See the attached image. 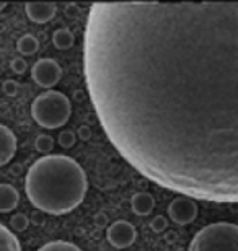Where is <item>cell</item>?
<instances>
[{
	"label": "cell",
	"instance_id": "4",
	"mask_svg": "<svg viewBox=\"0 0 238 251\" xmlns=\"http://www.w3.org/2000/svg\"><path fill=\"white\" fill-rule=\"evenodd\" d=\"M189 251H238V225L214 222L192 238Z\"/></svg>",
	"mask_w": 238,
	"mask_h": 251
},
{
	"label": "cell",
	"instance_id": "18",
	"mask_svg": "<svg viewBox=\"0 0 238 251\" xmlns=\"http://www.w3.org/2000/svg\"><path fill=\"white\" fill-rule=\"evenodd\" d=\"M59 144L62 145V147H65V149L74 147V144H75V134L70 132V130H64V132H60V135H59Z\"/></svg>",
	"mask_w": 238,
	"mask_h": 251
},
{
	"label": "cell",
	"instance_id": "20",
	"mask_svg": "<svg viewBox=\"0 0 238 251\" xmlns=\"http://www.w3.org/2000/svg\"><path fill=\"white\" fill-rule=\"evenodd\" d=\"M12 64H13V70L18 74H22L23 70L26 69V64H25V61H22V59H15Z\"/></svg>",
	"mask_w": 238,
	"mask_h": 251
},
{
	"label": "cell",
	"instance_id": "22",
	"mask_svg": "<svg viewBox=\"0 0 238 251\" xmlns=\"http://www.w3.org/2000/svg\"><path fill=\"white\" fill-rule=\"evenodd\" d=\"M80 135H82V137H83V135H85V137H88V135H90L88 129H87V127H82V129H80Z\"/></svg>",
	"mask_w": 238,
	"mask_h": 251
},
{
	"label": "cell",
	"instance_id": "23",
	"mask_svg": "<svg viewBox=\"0 0 238 251\" xmlns=\"http://www.w3.org/2000/svg\"><path fill=\"white\" fill-rule=\"evenodd\" d=\"M5 7H7V3H0V12H2Z\"/></svg>",
	"mask_w": 238,
	"mask_h": 251
},
{
	"label": "cell",
	"instance_id": "11",
	"mask_svg": "<svg viewBox=\"0 0 238 251\" xmlns=\"http://www.w3.org/2000/svg\"><path fill=\"white\" fill-rule=\"evenodd\" d=\"M131 207H132L134 214L137 215H149L155 207V199L152 198L149 193H135L131 199Z\"/></svg>",
	"mask_w": 238,
	"mask_h": 251
},
{
	"label": "cell",
	"instance_id": "6",
	"mask_svg": "<svg viewBox=\"0 0 238 251\" xmlns=\"http://www.w3.org/2000/svg\"><path fill=\"white\" fill-rule=\"evenodd\" d=\"M106 238L114 248L124 250L132 247L137 240V230L128 220H116L106 230Z\"/></svg>",
	"mask_w": 238,
	"mask_h": 251
},
{
	"label": "cell",
	"instance_id": "14",
	"mask_svg": "<svg viewBox=\"0 0 238 251\" xmlns=\"http://www.w3.org/2000/svg\"><path fill=\"white\" fill-rule=\"evenodd\" d=\"M53 43L54 46L60 49V51H65V49L72 48L74 44V34L69 31V29H57L53 34Z\"/></svg>",
	"mask_w": 238,
	"mask_h": 251
},
{
	"label": "cell",
	"instance_id": "3",
	"mask_svg": "<svg viewBox=\"0 0 238 251\" xmlns=\"http://www.w3.org/2000/svg\"><path fill=\"white\" fill-rule=\"evenodd\" d=\"M72 114V104L67 95L57 90H48L34 98L31 116L44 129H59L67 124Z\"/></svg>",
	"mask_w": 238,
	"mask_h": 251
},
{
	"label": "cell",
	"instance_id": "16",
	"mask_svg": "<svg viewBox=\"0 0 238 251\" xmlns=\"http://www.w3.org/2000/svg\"><path fill=\"white\" fill-rule=\"evenodd\" d=\"M53 147H54V139L51 137V135L43 134L36 139V149L41 153H49L51 150H53Z\"/></svg>",
	"mask_w": 238,
	"mask_h": 251
},
{
	"label": "cell",
	"instance_id": "7",
	"mask_svg": "<svg viewBox=\"0 0 238 251\" xmlns=\"http://www.w3.org/2000/svg\"><path fill=\"white\" fill-rule=\"evenodd\" d=\"M168 215L173 222L180 225H188L194 222L197 217V204L194 199L178 196L168 205Z\"/></svg>",
	"mask_w": 238,
	"mask_h": 251
},
{
	"label": "cell",
	"instance_id": "21",
	"mask_svg": "<svg viewBox=\"0 0 238 251\" xmlns=\"http://www.w3.org/2000/svg\"><path fill=\"white\" fill-rule=\"evenodd\" d=\"M5 88H7V93H8V95H15L17 85H15V83H7V85H5Z\"/></svg>",
	"mask_w": 238,
	"mask_h": 251
},
{
	"label": "cell",
	"instance_id": "2",
	"mask_svg": "<svg viewBox=\"0 0 238 251\" xmlns=\"http://www.w3.org/2000/svg\"><path fill=\"white\" fill-rule=\"evenodd\" d=\"M25 189L36 209L51 215H64L83 202L88 178L85 170L67 155H44L29 167Z\"/></svg>",
	"mask_w": 238,
	"mask_h": 251
},
{
	"label": "cell",
	"instance_id": "1",
	"mask_svg": "<svg viewBox=\"0 0 238 251\" xmlns=\"http://www.w3.org/2000/svg\"><path fill=\"white\" fill-rule=\"evenodd\" d=\"M83 67L126 162L186 198L238 202V3H95Z\"/></svg>",
	"mask_w": 238,
	"mask_h": 251
},
{
	"label": "cell",
	"instance_id": "19",
	"mask_svg": "<svg viewBox=\"0 0 238 251\" xmlns=\"http://www.w3.org/2000/svg\"><path fill=\"white\" fill-rule=\"evenodd\" d=\"M166 219L165 217H161V215H157V217H154V220L150 222V227L154 232L157 233H160V232H163V230L166 228Z\"/></svg>",
	"mask_w": 238,
	"mask_h": 251
},
{
	"label": "cell",
	"instance_id": "10",
	"mask_svg": "<svg viewBox=\"0 0 238 251\" xmlns=\"http://www.w3.org/2000/svg\"><path fill=\"white\" fill-rule=\"evenodd\" d=\"M18 201H20V194L12 184L7 183L0 184V212L2 214L12 212L13 209H17Z\"/></svg>",
	"mask_w": 238,
	"mask_h": 251
},
{
	"label": "cell",
	"instance_id": "8",
	"mask_svg": "<svg viewBox=\"0 0 238 251\" xmlns=\"http://www.w3.org/2000/svg\"><path fill=\"white\" fill-rule=\"evenodd\" d=\"M17 153V137L7 126L0 124V167L12 162Z\"/></svg>",
	"mask_w": 238,
	"mask_h": 251
},
{
	"label": "cell",
	"instance_id": "17",
	"mask_svg": "<svg viewBox=\"0 0 238 251\" xmlns=\"http://www.w3.org/2000/svg\"><path fill=\"white\" fill-rule=\"evenodd\" d=\"M28 217L23 214H15L12 217V227L13 230H17V232H23V230L28 228Z\"/></svg>",
	"mask_w": 238,
	"mask_h": 251
},
{
	"label": "cell",
	"instance_id": "12",
	"mask_svg": "<svg viewBox=\"0 0 238 251\" xmlns=\"http://www.w3.org/2000/svg\"><path fill=\"white\" fill-rule=\"evenodd\" d=\"M0 251H22L18 238L3 224H0Z\"/></svg>",
	"mask_w": 238,
	"mask_h": 251
},
{
	"label": "cell",
	"instance_id": "5",
	"mask_svg": "<svg viewBox=\"0 0 238 251\" xmlns=\"http://www.w3.org/2000/svg\"><path fill=\"white\" fill-rule=\"evenodd\" d=\"M31 77L39 87L53 90V87L59 83L62 78V69L54 59H39V61L33 65Z\"/></svg>",
	"mask_w": 238,
	"mask_h": 251
},
{
	"label": "cell",
	"instance_id": "13",
	"mask_svg": "<svg viewBox=\"0 0 238 251\" xmlns=\"http://www.w3.org/2000/svg\"><path fill=\"white\" fill-rule=\"evenodd\" d=\"M38 48H39L38 39L31 36V34H25L17 43V49L22 56H33V54L38 52Z\"/></svg>",
	"mask_w": 238,
	"mask_h": 251
},
{
	"label": "cell",
	"instance_id": "15",
	"mask_svg": "<svg viewBox=\"0 0 238 251\" xmlns=\"http://www.w3.org/2000/svg\"><path fill=\"white\" fill-rule=\"evenodd\" d=\"M38 251H83L82 248H79L77 245L64 242V240H55V242H49L46 245H43Z\"/></svg>",
	"mask_w": 238,
	"mask_h": 251
},
{
	"label": "cell",
	"instance_id": "9",
	"mask_svg": "<svg viewBox=\"0 0 238 251\" xmlns=\"http://www.w3.org/2000/svg\"><path fill=\"white\" fill-rule=\"evenodd\" d=\"M28 18L34 23H48L49 20L54 18L57 7L55 3L51 2H34V3H26L25 5Z\"/></svg>",
	"mask_w": 238,
	"mask_h": 251
}]
</instances>
